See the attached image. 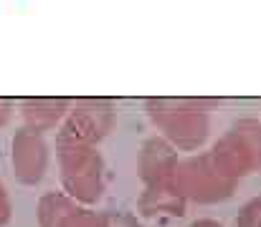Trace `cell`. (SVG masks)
<instances>
[{"label":"cell","mask_w":261,"mask_h":227,"mask_svg":"<svg viewBox=\"0 0 261 227\" xmlns=\"http://www.w3.org/2000/svg\"><path fill=\"white\" fill-rule=\"evenodd\" d=\"M205 99H147L145 109L160 139L175 151H195L203 147L211 132V111Z\"/></svg>","instance_id":"cell-1"},{"label":"cell","mask_w":261,"mask_h":227,"mask_svg":"<svg viewBox=\"0 0 261 227\" xmlns=\"http://www.w3.org/2000/svg\"><path fill=\"white\" fill-rule=\"evenodd\" d=\"M56 159L64 194L79 205H91L104 192V159L94 144L56 137Z\"/></svg>","instance_id":"cell-2"},{"label":"cell","mask_w":261,"mask_h":227,"mask_svg":"<svg viewBox=\"0 0 261 227\" xmlns=\"http://www.w3.org/2000/svg\"><path fill=\"white\" fill-rule=\"evenodd\" d=\"M175 187L185 200L195 202H218L233 194L236 179L221 169L211 151L195 154L177 161L175 169Z\"/></svg>","instance_id":"cell-3"},{"label":"cell","mask_w":261,"mask_h":227,"mask_svg":"<svg viewBox=\"0 0 261 227\" xmlns=\"http://www.w3.org/2000/svg\"><path fill=\"white\" fill-rule=\"evenodd\" d=\"M213 159L221 164L226 174L236 182L246 174L261 169V121L259 119H239L228 126V132L213 144Z\"/></svg>","instance_id":"cell-4"},{"label":"cell","mask_w":261,"mask_h":227,"mask_svg":"<svg viewBox=\"0 0 261 227\" xmlns=\"http://www.w3.org/2000/svg\"><path fill=\"white\" fill-rule=\"evenodd\" d=\"M117 121V109L107 99H79L74 106H69L59 134L84 142V144H99Z\"/></svg>","instance_id":"cell-5"},{"label":"cell","mask_w":261,"mask_h":227,"mask_svg":"<svg viewBox=\"0 0 261 227\" xmlns=\"http://www.w3.org/2000/svg\"><path fill=\"white\" fill-rule=\"evenodd\" d=\"M10 164L13 174L20 184H38L48 169V144L41 134L33 132H15L10 144Z\"/></svg>","instance_id":"cell-6"},{"label":"cell","mask_w":261,"mask_h":227,"mask_svg":"<svg viewBox=\"0 0 261 227\" xmlns=\"http://www.w3.org/2000/svg\"><path fill=\"white\" fill-rule=\"evenodd\" d=\"M38 225L41 227H104L101 215L82 207L64 192H48L38 202Z\"/></svg>","instance_id":"cell-7"},{"label":"cell","mask_w":261,"mask_h":227,"mask_svg":"<svg viewBox=\"0 0 261 227\" xmlns=\"http://www.w3.org/2000/svg\"><path fill=\"white\" fill-rule=\"evenodd\" d=\"M177 161V151L165 139H147L140 151V177L145 187H175Z\"/></svg>","instance_id":"cell-8"},{"label":"cell","mask_w":261,"mask_h":227,"mask_svg":"<svg viewBox=\"0 0 261 227\" xmlns=\"http://www.w3.org/2000/svg\"><path fill=\"white\" fill-rule=\"evenodd\" d=\"M69 111L66 99H54V96H38V99H25L20 104V119L23 129L33 134H46L61 126L64 116Z\"/></svg>","instance_id":"cell-9"},{"label":"cell","mask_w":261,"mask_h":227,"mask_svg":"<svg viewBox=\"0 0 261 227\" xmlns=\"http://www.w3.org/2000/svg\"><path fill=\"white\" fill-rule=\"evenodd\" d=\"M236 227H261V197L259 200H251L241 210V215L236 220Z\"/></svg>","instance_id":"cell-10"},{"label":"cell","mask_w":261,"mask_h":227,"mask_svg":"<svg viewBox=\"0 0 261 227\" xmlns=\"http://www.w3.org/2000/svg\"><path fill=\"white\" fill-rule=\"evenodd\" d=\"M101 220H104V227H140L135 217L122 215V212H104Z\"/></svg>","instance_id":"cell-11"},{"label":"cell","mask_w":261,"mask_h":227,"mask_svg":"<svg viewBox=\"0 0 261 227\" xmlns=\"http://www.w3.org/2000/svg\"><path fill=\"white\" fill-rule=\"evenodd\" d=\"M10 215H13V207H10V197H8V189L0 179V227H5L10 222Z\"/></svg>","instance_id":"cell-12"},{"label":"cell","mask_w":261,"mask_h":227,"mask_svg":"<svg viewBox=\"0 0 261 227\" xmlns=\"http://www.w3.org/2000/svg\"><path fill=\"white\" fill-rule=\"evenodd\" d=\"M10 116H13L10 101H3V99H0V126H5V124L10 121Z\"/></svg>","instance_id":"cell-13"},{"label":"cell","mask_w":261,"mask_h":227,"mask_svg":"<svg viewBox=\"0 0 261 227\" xmlns=\"http://www.w3.org/2000/svg\"><path fill=\"white\" fill-rule=\"evenodd\" d=\"M190 227H223V225H218V222H213V220H198V222H193Z\"/></svg>","instance_id":"cell-14"}]
</instances>
